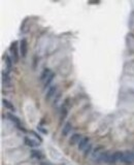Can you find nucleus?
<instances>
[{"label":"nucleus","mask_w":134,"mask_h":165,"mask_svg":"<svg viewBox=\"0 0 134 165\" xmlns=\"http://www.w3.org/2000/svg\"><path fill=\"white\" fill-rule=\"evenodd\" d=\"M123 157H124V152H121V151H117V152L113 153L109 158V161L107 164L109 165H115L117 164L118 162H122L123 163Z\"/></svg>","instance_id":"f257e3e1"},{"label":"nucleus","mask_w":134,"mask_h":165,"mask_svg":"<svg viewBox=\"0 0 134 165\" xmlns=\"http://www.w3.org/2000/svg\"><path fill=\"white\" fill-rule=\"evenodd\" d=\"M103 153H104V148H103L102 146H97L96 148L93 150L92 154H91V159H92V161L97 162Z\"/></svg>","instance_id":"f03ea898"},{"label":"nucleus","mask_w":134,"mask_h":165,"mask_svg":"<svg viewBox=\"0 0 134 165\" xmlns=\"http://www.w3.org/2000/svg\"><path fill=\"white\" fill-rule=\"evenodd\" d=\"M123 163L126 165H132L134 163V153L133 151H125L123 157Z\"/></svg>","instance_id":"7ed1b4c3"},{"label":"nucleus","mask_w":134,"mask_h":165,"mask_svg":"<svg viewBox=\"0 0 134 165\" xmlns=\"http://www.w3.org/2000/svg\"><path fill=\"white\" fill-rule=\"evenodd\" d=\"M11 53L13 55L14 62L18 63L19 62V49H18V41H14L11 45Z\"/></svg>","instance_id":"20e7f679"},{"label":"nucleus","mask_w":134,"mask_h":165,"mask_svg":"<svg viewBox=\"0 0 134 165\" xmlns=\"http://www.w3.org/2000/svg\"><path fill=\"white\" fill-rule=\"evenodd\" d=\"M7 118H9V120H11V122H13L14 124H15V125L17 126V127L19 128L20 130H23L24 132H26V129L23 127V126H22V123H21V121H20V119L17 118L15 115L11 114V112H9V114H7Z\"/></svg>","instance_id":"39448f33"},{"label":"nucleus","mask_w":134,"mask_h":165,"mask_svg":"<svg viewBox=\"0 0 134 165\" xmlns=\"http://www.w3.org/2000/svg\"><path fill=\"white\" fill-rule=\"evenodd\" d=\"M28 52V43L26 38H22L20 40V53H21L22 57L25 58Z\"/></svg>","instance_id":"423d86ee"},{"label":"nucleus","mask_w":134,"mask_h":165,"mask_svg":"<svg viewBox=\"0 0 134 165\" xmlns=\"http://www.w3.org/2000/svg\"><path fill=\"white\" fill-rule=\"evenodd\" d=\"M24 142H25L26 146L29 147V148H37L40 144V142H37L36 140L32 139V138L28 137V136H25V137H24Z\"/></svg>","instance_id":"0eeeda50"},{"label":"nucleus","mask_w":134,"mask_h":165,"mask_svg":"<svg viewBox=\"0 0 134 165\" xmlns=\"http://www.w3.org/2000/svg\"><path fill=\"white\" fill-rule=\"evenodd\" d=\"M110 156H111V153L109 151H104V153L101 155L100 158L98 159V161L96 163H108Z\"/></svg>","instance_id":"6e6552de"},{"label":"nucleus","mask_w":134,"mask_h":165,"mask_svg":"<svg viewBox=\"0 0 134 165\" xmlns=\"http://www.w3.org/2000/svg\"><path fill=\"white\" fill-rule=\"evenodd\" d=\"M57 92V86H51L50 88H48V90L46 91V101H50L51 98L53 97V96H55V94H56Z\"/></svg>","instance_id":"1a4fd4ad"},{"label":"nucleus","mask_w":134,"mask_h":165,"mask_svg":"<svg viewBox=\"0 0 134 165\" xmlns=\"http://www.w3.org/2000/svg\"><path fill=\"white\" fill-rule=\"evenodd\" d=\"M72 130V124L70 122H66L62 128V136H67L71 132Z\"/></svg>","instance_id":"9d476101"},{"label":"nucleus","mask_w":134,"mask_h":165,"mask_svg":"<svg viewBox=\"0 0 134 165\" xmlns=\"http://www.w3.org/2000/svg\"><path fill=\"white\" fill-rule=\"evenodd\" d=\"M82 135L80 133H73L69 139V144L70 146H74L76 144H80L81 139H82Z\"/></svg>","instance_id":"9b49d317"},{"label":"nucleus","mask_w":134,"mask_h":165,"mask_svg":"<svg viewBox=\"0 0 134 165\" xmlns=\"http://www.w3.org/2000/svg\"><path fill=\"white\" fill-rule=\"evenodd\" d=\"M1 80H2V84L6 87H9L11 86V78H9V74L5 71L1 72Z\"/></svg>","instance_id":"f8f14e48"},{"label":"nucleus","mask_w":134,"mask_h":165,"mask_svg":"<svg viewBox=\"0 0 134 165\" xmlns=\"http://www.w3.org/2000/svg\"><path fill=\"white\" fill-rule=\"evenodd\" d=\"M90 144V138L89 137H83L82 139H81L80 144H78V150L80 151H84L85 149L87 148V147Z\"/></svg>","instance_id":"ddd939ff"},{"label":"nucleus","mask_w":134,"mask_h":165,"mask_svg":"<svg viewBox=\"0 0 134 165\" xmlns=\"http://www.w3.org/2000/svg\"><path fill=\"white\" fill-rule=\"evenodd\" d=\"M31 157L34 159H37V160H43L44 159V155L38 150H31Z\"/></svg>","instance_id":"4468645a"},{"label":"nucleus","mask_w":134,"mask_h":165,"mask_svg":"<svg viewBox=\"0 0 134 165\" xmlns=\"http://www.w3.org/2000/svg\"><path fill=\"white\" fill-rule=\"evenodd\" d=\"M51 73H52L51 69H48V68H44L41 72V75H40V80H46V78L51 75Z\"/></svg>","instance_id":"2eb2a0df"},{"label":"nucleus","mask_w":134,"mask_h":165,"mask_svg":"<svg viewBox=\"0 0 134 165\" xmlns=\"http://www.w3.org/2000/svg\"><path fill=\"white\" fill-rule=\"evenodd\" d=\"M2 103L4 104L5 107L9 108V110H11V112H16V108H15V106H14V104L11 103V102H9L7 99H5V98H3V99H2Z\"/></svg>","instance_id":"dca6fc26"},{"label":"nucleus","mask_w":134,"mask_h":165,"mask_svg":"<svg viewBox=\"0 0 134 165\" xmlns=\"http://www.w3.org/2000/svg\"><path fill=\"white\" fill-rule=\"evenodd\" d=\"M67 114H68V110H67V107L65 105L62 106V108H61V115H60V123H62L63 121L66 119L67 117Z\"/></svg>","instance_id":"f3484780"},{"label":"nucleus","mask_w":134,"mask_h":165,"mask_svg":"<svg viewBox=\"0 0 134 165\" xmlns=\"http://www.w3.org/2000/svg\"><path fill=\"white\" fill-rule=\"evenodd\" d=\"M3 60H4L5 66L7 67V69L11 70V68H13V61H11V58H9L7 55H4V56H3Z\"/></svg>","instance_id":"a211bd4d"},{"label":"nucleus","mask_w":134,"mask_h":165,"mask_svg":"<svg viewBox=\"0 0 134 165\" xmlns=\"http://www.w3.org/2000/svg\"><path fill=\"white\" fill-rule=\"evenodd\" d=\"M93 150H94V149H93V146L90 144H89V146L87 147V148L84 150V157H85V158H87V157H88L89 155L92 154Z\"/></svg>","instance_id":"6ab92c4d"},{"label":"nucleus","mask_w":134,"mask_h":165,"mask_svg":"<svg viewBox=\"0 0 134 165\" xmlns=\"http://www.w3.org/2000/svg\"><path fill=\"white\" fill-rule=\"evenodd\" d=\"M54 78H55V73H54V72H52V73H51V75L48 76V78H46V80H44V82H43V87H44V88L48 87V86L50 85L51 82H52V80H54Z\"/></svg>","instance_id":"aec40b11"},{"label":"nucleus","mask_w":134,"mask_h":165,"mask_svg":"<svg viewBox=\"0 0 134 165\" xmlns=\"http://www.w3.org/2000/svg\"><path fill=\"white\" fill-rule=\"evenodd\" d=\"M30 133H31L32 135H33L34 137H35L36 139H37L39 142H42V138H41V136H40L39 134H37V133H36V132L34 131V130H31V131H30Z\"/></svg>","instance_id":"412c9836"},{"label":"nucleus","mask_w":134,"mask_h":165,"mask_svg":"<svg viewBox=\"0 0 134 165\" xmlns=\"http://www.w3.org/2000/svg\"><path fill=\"white\" fill-rule=\"evenodd\" d=\"M37 130L41 132V133H43V134H48V130L44 129V128H42V127H40V126H38L37 127Z\"/></svg>","instance_id":"4be33fe9"},{"label":"nucleus","mask_w":134,"mask_h":165,"mask_svg":"<svg viewBox=\"0 0 134 165\" xmlns=\"http://www.w3.org/2000/svg\"><path fill=\"white\" fill-rule=\"evenodd\" d=\"M39 165H53L51 162H48V161H42V162L39 163Z\"/></svg>","instance_id":"5701e85b"},{"label":"nucleus","mask_w":134,"mask_h":165,"mask_svg":"<svg viewBox=\"0 0 134 165\" xmlns=\"http://www.w3.org/2000/svg\"><path fill=\"white\" fill-rule=\"evenodd\" d=\"M133 153H134V149H133Z\"/></svg>","instance_id":"b1692460"}]
</instances>
